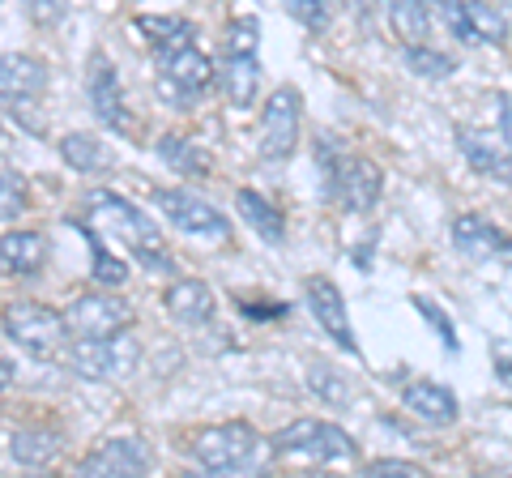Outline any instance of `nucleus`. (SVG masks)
<instances>
[{"label":"nucleus","instance_id":"nucleus-1","mask_svg":"<svg viewBox=\"0 0 512 478\" xmlns=\"http://www.w3.org/2000/svg\"><path fill=\"white\" fill-rule=\"evenodd\" d=\"M86 222L99 235H111L116 244H124L141 265L150 269V274H171V269H175L163 235H158V227H154V218L141 214L137 205L124 201L120 193H107V188L90 193L86 197Z\"/></svg>","mask_w":512,"mask_h":478},{"label":"nucleus","instance_id":"nucleus-2","mask_svg":"<svg viewBox=\"0 0 512 478\" xmlns=\"http://www.w3.org/2000/svg\"><path fill=\"white\" fill-rule=\"evenodd\" d=\"M265 449H269L265 436L256 432L252 423H239V419L201 427V432H192V440H188V457L210 474H248L261 466Z\"/></svg>","mask_w":512,"mask_h":478},{"label":"nucleus","instance_id":"nucleus-3","mask_svg":"<svg viewBox=\"0 0 512 478\" xmlns=\"http://www.w3.org/2000/svg\"><path fill=\"white\" fill-rule=\"evenodd\" d=\"M0 325H5L9 342L26 350L30 359H64V350H69L73 333H69V321H64V312L56 308H43L35 299H9L5 308H0Z\"/></svg>","mask_w":512,"mask_h":478},{"label":"nucleus","instance_id":"nucleus-4","mask_svg":"<svg viewBox=\"0 0 512 478\" xmlns=\"http://www.w3.org/2000/svg\"><path fill=\"white\" fill-rule=\"evenodd\" d=\"M269 453L274 457H308V461H355L359 457V444L350 440V432H342L338 423H325V419H295L291 427L269 436Z\"/></svg>","mask_w":512,"mask_h":478},{"label":"nucleus","instance_id":"nucleus-5","mask_svg":"<svg viewBox=\"0 0 512 478\" xmlns=\"http://www.w3.org/2000/svg\"><path fill=\"white\" fill-rule=\"evenodd\" d=\"M141 363V346L116 333V338H73L64 350V368L82 380H124L133 376Z\"/></svg>","mask_w":512,"mask_h":478},{"label":"nucleus","instance_id":"nucleus-6","mask_svg":"<svg viewBox=\"0 0 512 478\" xmlns=\"http://www.w3.org/2000/svg\"><path fill=\"white\" fill-rule=\"evenodd\" d=\"M64 321H69L73 338H116V333H128L137 325V312L120 295L86 291L64 304Z\"/></svg>","mask_w":512,"mask_h":478},{"label":"nucleus","instance_id":"nucleus-7","mask_svg":"<svg viewBox=\"0 0 512 478\" xmlns=\"http://www.w3.org/2000/svg\"><path fill=\"white\" fill-rule=\"evenodd\" d=\"M320 188H325L346 214H372L384 193V171L376 158H367V154H342L333 175Z\"/></svg>","mask_w":512,"mask_h":478},{"label":"nucleus","instance_id":"nucleus-8","mask_svg":"<svg viewBox=\"0 0 512 478\" xmlns=\"http://www.w3.org/2000/svg\"><path fill=\"white\" fill-rule=\"evenodd\" d=\"M299 129H303V94L295 86H278L261 107V154L269 163H286L299 146Z\"/></svg>","mask_w":512,"mask_h":478},{"label":"nucleus","instance_id":"nucleus-9","mask_svg":"<svg viewBox=\"0 0 512 478\" xmlns=\"http://www.w3.org/2000/svg\"><path fill=\"white\" fill-rule=\"evenodd\" d=\"M154 205L184 235H197V239H227L231 235L227 214L214 210L210 201H201L197 193H188V188H154Z\"/></svg>","mask_w":512,"mask_h":478},{"label":"nucleus","instance_id":"nucleus-10","mask_svg":"<svg viewBox=\"0 0 512 478\" xmlns=\"http://www.w3.org/2000/svg\"><path fill=\"white\" fill-rule=\"evenodd\" d=\"M158 77H163L171 103L184 107V103H197L201 94L214 86V65L197 43H188V47H180V52L158 56Z\"/></svg>","mask_w":512,"mask_h":478},{"label":"nucleus","instance_id":"nucleus-11","mask_svg":"<svg viewBox=\"0 0 512 478\" xmlns=\"http://www.w3.org/2000/svg\"><path fill=\"white\" fill-rule=\"evenodd\" d=\"M154 466V449L141 436H111L94 453L82 457L77 474L90 478H141Z\"/></svg>","mask_w":512,"mask_h":478},{"label":"nucleus","instance_id":"nucleus-12","mask_svg":"<svg viewBox=\"0 0 512 478\" xmlns=\"http://www.w3.org/2000/svg\"><path fill=\"white\" fill-rule=\"evenodd\" d=\"M453 248L478 265L512 269V235L504 227H495V222H487L483 214L453 218Z\"/></svg>","mask_w":512,"mask_h":478},{"label":"nucleus","instance_id":"nucleus-13","mask_svg":"<svg viewBox=\"0 0 512 478\" xmlns=\"http://www.w3.org/2000/svg\"><path fill=\"white\" fill-rule=\"evenodd\" d=\"M303 299H308V312L316 316V325L325 329V338L338 342L346 355H359V338H355V325H350V312H346L338 282L325 278V274H312L303 282Z\"/></svg>","mask_w":512,"mask_h":478},{"label":"nucleus","instance_id":"nucleus-14","mask_svg":"<svg viewBox=\"0 0 512 478\" xmlns=\"http://www.w3.org/2000/svg\"><path fill=\"white\" fill-rule=\"evenodd\" d=\"M86 99L94 107V116H99L107 129L116 133H133V111L124 103V86L116 69H111L107 52H94L90 56V69H86Z\"/></svg>","mask_w":512,"mask_h":478},{"label":"nucleus","instance_id":"nucleus-15","mask_svg":"<svg viewBox=\"0 0 512 478\" xmlns=\"http://www.w3.org/2000/svg\"><path fill=\"white\" fill-rule=\"evenodd\" d=\"M47 94V65L30 52H0V103L30 107Z\"/></svg>","mask_w":512,"mask_h":478},{"label":"nucleus","instance_id":"nucleus-16","mask_svg":"<svg viewBox=\"0 0 512 478\" xmlns=\"http://www.w3.org/2000/svg\"><path fill=\"white\" fill-rule=\"evenodd\" d=\"M457 150L478 175H483V180L512 184V146L504 137H495L487 129H461L457 133Z\"/></svg>","mask_w":512,"mask_h":478},{"label":"nucleus","instance_id":"nucleus-17","mask_svg":"<svg viewBox=\"0 0 512 478\" xmlns=\"http://www.w3.org/2000/svg\"><path fill=\"white\" fill-rule=\"evenodd\" d=\"M163 304H167L171 321L184 325V329L210 325L214 312H218V299H214V291H210V286H205L201 278H175L167 291H163Z\"/></svg>","mask_w":512,"mask_h":478},{"label":"nucleus","instance_id":"nucleus-18","mask_svg":"<svg viewBox=\"0 0 512 478\" xmlns=\"http://www.w3.org/2000/svg\"><path fill=\"white\" fill-rule=\"evenodd\" d=\"M402 406L427 427H453L457 414H461L457 393L436 385V380H410V385L402 389Z\"/></svg>","mask_w":512,"mask_h":478},{"label":"nucleus","instance_id":"nucleus-19","mask_svg":"<svg viewBox=\"0 0 512 478\" xmlns=\"http://www.w3.org/2000/svg\"><path fill=\"white\" fill-rule=\"evenodd\" d=\"M52 257V244H47L43 231H30V227H18V231H5L0 235V269L13 278H30L39 274Z\"/></svg>","mask_w":512,"mask_h":478},{"label":"nucleus","instance_id":"nucleus-20","mask_svg":"<svg viewBox=\"0 0 512 478\" xmlns=\"http://www.w3.org/2000/svg\"><path fill=\"white\" fill-rule=\"evenodd\" d=\"M158 158H163V167H171L188 184H201L214 175V154L205 150L201 141H192L188 133H167L158 141Z\"/></svg>","mask_w":512,"mask_h":478},{"label":"nucleus","instance_id":"nucleus-21","mask_svg":"<svg viewBox=\"0 0 512 478\" xmlns=\"http://www.w3.org/2000/svg\"><path fill=\"white\" fill-rule=\"evenodd\" d=\"M222 94H227V103L248 111L256 103V94H261V60H256V52L239 56V52H222Z\"/></svg>","mask_w":512,"mask_h":478},{"label":"nucleus","instance_id":"nucleus-22","mask_svg":"<svg viewBox=\"0 0 512 478\" xmlns=\"http://www.w3.org/2000/svg\"><path fill=\"white\" fill-rule=\"evenodd\" d=\"M235 210H239V218H244L256 235L265 239L269 248L286 244V214L265 193H256V188H239V193H235Z\"/></svg>","mask_w":512,"mask_h":478},{"label":"nucleus","instance_id":"nucleus-23","mask_svg":"<svg viewBox=\"0 0 512 478\" xmlns=\"http://www.w3.org/2000/svg\"><path fill=\"white\" fill-rule=\"evenodd\" d=\"M60 158H64V167H73L77 175H107L116 167V154H111V146L99 133H64Z\"/></svg>","mask_w":512,"mask_h":478},{"label":"nucleus","instance_id":"nucleus-24","mask_svg":"<svg viewBox=\"0 0 512 478\" xmlns=\"http://www.w3.org/2000/svg\"><path fill=\"white\" fill-rule=\"evenodd\" d=\"M376 5L384 13V22H389V30L406 47L431 39V13H427L423 0H376Z\"/></svg>","mask_w":512,"mask_h":478},{"label":"nucleus","instance_id":"nucleus-25","mask_svg":"<svg viewBox=\"0 0 512 478\" xmlns=\"http://www.w3.org/2000/svg\"><path fill=\"white\" fill-rule=\"evenodd\" d=\"M60 453V432L56 427H18V432L9 436V457L18 461V466H52Z\"/></svg>","mask_w":512,"mask_h":478},{"label":"nucleus","instance_id":"nucleus-26","mask_svg":"<svg viewBox=\"0 0 512 478\" xmlns=\"http://www.w3.org/2000/svg\"><path fill=\"white\" fill-rule=\"evenodd\" d=\"M137 30H141V39H146L158 56L180 52V47L197 43V26L184 22V18H175V13H158V18H137Z\"/></svg>","mask_w":512,"mask_h":478},{"label":"nucleus","instance_id":"nucleus-27","mask_svg":"<svg viewBox=\"0 0 512 478\" xmlns=\"http://www.w3.org/2000/svg\"><path fill=\"white\" fill-rule=\"evenodd\" d=\"M461 9H466V18L474 26V35L478 43H495V47H504L508 43V22H504V13L487 5V0H457Z\"/></svg>","mask_w":512,"mask_h":478},{"label":"nucleus","instance_id":"nucleus-28","mask_svg":"<svg viewBox=\"0 0 512 478\" xmlns=\"http://www.w3.org/2000/svg\"><path fill=\"white\" fill-rule=\"evenodd\" d=\"M406 65L414 77H427V82H444V77L457 73V60L448 52H436L431 43H410L406 47Z\"/></svg>","mask_w":512,"mask_h":478},{"label":"nucleus","instance_id":"nucleus-29","mask_svg":"<svg viewBox=\"0 0 512 478\" xmlns=\"http://www.w3.org/2000/svg\"><path fill=\"white\" fill-rule=\"evenodd\" d=\"M86 244H90V257H94V269H90L94 282H99V286H124L128 282V265L103 244V235L94 227L86 231Z\"/></svg>","mask_w":512,"mask_h":478},{"label":"nucleus","instance_id":"nucleus-30","mask_svg":"<svg viewBox=\"0 0 512 478\" xmlns=\"http://www.w3.org/2000/svg\"><path fill=\"white\" fill-rule=\"evenodd\" d=\"M30 210V188L18 171H9L5 163H0V222L18 218Z\"/></svg>","mask_w":512,"mask_h":478},{"label":"nucleus","instance_id":"nucleus-31","mask_svg":"<svg viewBox=\"0 0 512 478\" xmlns=\"http://www.w3.org/2000/svg\"><path fill=\"white\" fill-rule=\"evenodd\" d=\"M261 47V22L252 18V13H244V18H231L227 30H222V52H239L248 56Z\"/></svg>","mask_w":512,"mask_h":478},{"label":"nucleus","instance_id":"nucleus-32","mask_svg":"<svg viewBox=\"0 0 512 478\" xmlns=\"http://www.w3.org/2000/svg\"><path fill=\"white\" fill-rule=\"evenodd\" d=\"M427 5L436 9V18L444 22V30H448V35H453V39H461L466 47H470V43H478L474 26H470V18H466V9H461L457 0H427Z\"/></svg>","mask_w":512,"mask_h":478},{"label":"nucleus","instance_id":"nucleus-33","mask_svg":"<svg viewBox=\"0 0 512 478\" xmlns=\"http://www.w3.org/2000/svg\"><path fill=\"white\" fill-rule=\"evenodd\" d=\"M414 308H419V316L423 321L436 329V338L444 342V350H457V329H453V321L444 316V308L436 304V299H427V295H414Z\"/></svg>","mask_w":512,"mask_h":478},{"label":"nucleus","instance_id":"nucleus-34","mask_svg":"<svg viewBox=\"0 0 512 478\" xmlns=\"http://www.w3.org/2000/svg\"><path fill=\"white\" fill-rule=\"evenodd\" d=\"M282 5L308 30H325V22H329V0H282Z\"/></svg>","mask_w":512,"mask_h":478},{"label":"nucleus","instance_id":"nucleus-35","mask_svg":"<svg viewBox=\"0 0 512 478\" xmlns=\"http://www.w3.org/2000/svg\"><path fill=\"white\" fill-rule=\"evenodd\" d=\"M312 389H316V397H325L329 406H342L350 397L342 372H333V368H312Z\"/></svg>","mask_w":512,"mask_h":478},{"label":"nucleus","instance_id":"nucleus-36","mask_svg":"<svg viewBox=\"0 0 512 478\" xmlns=\"http://www.w3.org/2000/svg\"><path fill=\"white\" fill-rule=\"evenodd\" d=\"M22 9H26V18L43 26V30H52L64 22V13H69V0H22Z\"/></svg>","mask_w":512,"mask_h":478},{"label":"nucleus","instance_id":"nucleus-37","mask_svg":"<svg viewBox=\"0 0 512 478\" xmlns=\"http://www.w3.org/2000/svg\"><path fill=\"white\" fill-rule=\"evenodd\" d=\"M367 478H419L423 466L419 461H406V457H380V461H367Z\"/></svg>","mask_w":512,"mask_h":478},{"label":"nucleus","instance_id":"nucleus-38","mask_svg":"<svg viewBox=\"0 0 512 478\" xmlns=\"http://www.w3.org/2000/svg\"><path fill=\"white\" fill-rule=\"evenodd\" d=\"M491 368H495V380L512 389V338L491 342Z\"/></svg>","mask_w":512,"mask_h":478},{"label":"nucleus","instance_id":"nucleus-39","mask_svg":"<svg viewBox=\"0 0 512 478\" xmlns=\"http://www.w3.org/2000/svg\"><path fill=\"white\" fill-rule=\"evenodd\" d=\"M500 137L512 146V94H500Z\"/></svg>","mask_w":512,"mask_h":478},{"label":"nucleus","instance_id":"nucleus-40","mask_svg":"<svg viewBox=\"0 0 512 478\" xmlns=\"http://www.w3.org/2000/svg\"><path fill=\"white\" fill-rule=\"evenodd\" d=\"M13 376H18V368H13V359L0 355V393H5V389L13 385Z\"/></svg>","mask_w":512,"mask_h":478},{"label":"nucleus","instance_id":"nucleus-41","mask_svg":"<svg viewBox=\"0 0 512 478\" xmlns=\"http://www.w3.org/2000/svg\"><path fill=\"white\" fill-rule=\"evenodd\" d=\"M342 5H346V9H355V13H359V9L367 5V0H342Z\"/></svg>","mask_w":512,"mask_h":478},{"label":"nucleus","instance_id":"nucleus-42","mask_svg":"<svg viewBox=\"0 0 512 478\" xmlns=\"http://www.w3.org/2000/svg\"><path fill=\"white\" fill-rule=\"evenodd\" d=\"M504 5H508V9H512V0H504Z\"/></svg>","mask_w":512,"mask_h":478}]
</instances>
